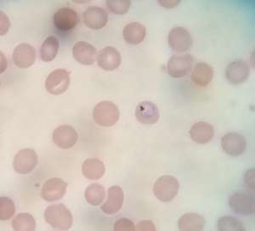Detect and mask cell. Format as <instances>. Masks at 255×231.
<instances>
[{"label": "cell", "instance_id": "1", "mask_svg": "<svg viewBox=\"0 0 255 231\" xmlns=\"http://www.w3.org/2000/svg\"><path fill=\"white\" fill-rule=\"evenodd\" d=\"M44 220L53 228L67 231L72 228L73 217L69 209L63 204L50 205L44 211Z\"/></svg>", "mask_w": 255, "mask_h": 231}, {"label": "cell", "instance_id": "2", "mask_svg": "<svg viewBox=\"0 0 255 231\" xmlns=\"http://www.w3.org/2000/svg\"><path fill=\"white\" fill-rule=\"evenodd\" d=\"M120 113L116 104L110 101H102L97 103L93 109L95 122L102 127H110L119 120Z\"/></svg>", "mask_w": 255, "mask_h": 231}, {"label": "cell", "instance_id": "3", "mask_svg": "<svg viewBox=\"0 0 255 231\" xmlns=\"http://www.w3.org/2000/svg\"><path fill=\"white\" fill-rule=\"evenodd\" d=\"M180 189V184L176 178L171 175H163L155 182L153 185L154 196L160 202H169L177 196Z\"/></svg>", "mask_w": 255, "mask_h": 231}, {"label": "cell", "instance_id": "4", "mask_svg": "<svg viewBox=\"0 0 255 231\" xmlns=\"http://www.w3.org/2000/svg\"><path fill=\"white\" fill-rule=\"evenodd\" d=\"M38 164V155L31 148L19 150L13 161V167L19 174H27L33 171Z\"/></svg>", "mask_w": 255, "mask_h": 231}, {"label": "cell", "instance_id": "5", "mask_svg": "<svg viewBox=\"0 0 255 231\" xmlns=\"http://www.w3.org/2000/svg\"><path fill=\"white\" fill-rule=\"evenodd\" d=\"M229 205L234 213L242 216H250L255 214V198L250 193L236 192L231 196Z\"/></svg>", "mask_w": 255, "mask_h": 231}, {"label": "cell", "instance_id": "6", "mask_svg": "<svg viewBox=\"0 0 255 231\" xmlns=\"http://www.w3.org/2000/svg\"><path fill=\"white\" fill-rule=\"evenodd\" d=\"M168 41L172 50L176 52H185L192 45V37L188 30L183 26H174L168 32Z\"/></svg>", "mask_w": 255, "mask_h": 231}, {"label": "cell", "instance_id": "7", "mask_svg": "<svg viewBox=\"0 0 255 231\" xmlns=\"http://www.w3.org/2000/svg\"><path fill=\"white\" fill-rule=\"evenodd\" d=\"M70 85V74L66 69H55L45 80V88L49 93L61 95L67 91Z\"/></svg>", "mask_w": 255, "mask_h": 231}, {"label": "cell", "instance_id": "8", "mask_svg": "<svg viewBox=\"0 0 255 231\" xmlns=\"http://www.w3.org/2000/svg\"><path fill=\"white\" fill-rule=\"evenodd\" d=\"M193 65V57L189 54L174 55L168 60L167 64L168 73L172 78L180 79L186 76Z\"/></svg>", "mask_w": 255, "mask_h": 231}, {"label": "cell", "instance_id": "9", "mask_svg": "<svg viewBox=\"0 0 255 231\" xmlns=\"http://www.w3.org/2000/svg\"><path fill=\"white\" fill-rule=\"evenodd\" d=\"M79 18L76 10L70 7H61L53 15V22L55 27L62 32L74 29Z\"/></svg>", "mask_w": 255, "mask_h": 231}, {"label": "cell", "instance_id": "10", "mask_svg": "<svg viewBox=\"0 0 255 231\" xmlns=\"http://www.w3.org/2000/svg\"><path fill=\"white\" fill-rule=\"evenodd\" d=\"M67 184L57 178L49 179L41 189V196L46 202H56L63 198L67 192Z\"/></svg>", "mask_w": 255, "mask_h": 231}, {"label": "cell", "instance_id": "11", "mask_svg": "<svg viewBox=\"0 0 255 231\" xmlns=\"http://www.w3.org/2000/svg\"><path fill=\"white\" fill-rule=\"evenodd\" d=\"M221 144L224 152L231 156H239L246 150V138L237 132H230L225 135L221 138Z\"/></svg>", "mask_w": 255, "mask_h": 231}, {"label": "cell", "instance_id": "12", "mask_svg": "<svg viewBox=\"0 0 255 231\" xmlns=\"http://www.w3.org/2000/svg\"><path fill=\"white\" fill-rule=\"evenodd\" d=\"M84 24L90 29H102L108 21V12L99 6H90L82 15Z\"/></svg>", "mask_w": 255, "mask_h": 231}, {"label": "cell", "instance_id": "13", "mask_svg": "<svg viewBox=\"0 0 255 231\" xmlns=\"http://www.w3.org/2000/svg\"><path fill=\"white\" fill-rule=\"evenodd\" d=\"M96 62L103 70H116L121 65L122 57L116 48L107 46L99 51L96 56Z\"/></svg>", "mask_w": 255, "mask_h": 231}, {"label": "cell", "instance_id": "14", "mask_svg": "<svg viewBox=\"0 0 255 231\" xmlns=\"http://www.w3.org/2000/svg\"><path fill=\"white\" fill-rule=\"evenodd\" d=\"M79 139V134L75 129L69 125H62L55 128L53 132V141L61 149H71Z\"/></svg>", "mask_w": 255, "mask_h": 231}, {"label": "cell", "instance_id": "15", "mask_svg": "<svg viewBox=\"0 0 255 231\" xmlns=\"http://www.w3.org/2000/svg\"><path fill=\"white\" fill-rule=\"evenodd\" d=\"M250 74V66L243 59L233 61L226 67V79L232 85L243 84L249 79Z\"/></svg>", "mask_w": 255, "mask_h": 231}, {"label": "cell", "instance_id": "16", "mask_svg": "<svg viewBox=\"0 0 255 231\" xmlns=\"http://www.w3.org/2000/svg\"><path fill=\"white\" fill-rule=\"evenodd\" d=\"M12 59L16 67L27 68L34 63L36 51L31 44L21 43L15 47V50L13 51Z\"/></svg>", "mask_w": 255, "mask_h": 231}, {"label": "cell", "instance_id": "17", "mask_svg": "<svg viewBox=\"0 0 255 231\" xmlns=\"http://www.w3.org/2000/svg\"><path fill=\"white\" fill-rule=\"evenodd\" d=\"M135 116L138 121L143 125H153L159 120V110L153 103L143 101L136 106Z\"/></svg>", "mask_w": 255, "mask_h": 231}, {"label": "cell", "instance_id": "18", "mask_svg": "<svg viewBox=\"0 0 255 231\" xmlns=\"http://www.w3.org/2000/svg\"><path fill=\"white\" fill-rule=\"evenodd\" d=\"M125 200V195L120 186H112L108 190L107 201L102 206V210L105 214L113 215L121 210Z\"/></svg>", "mask_w": 255, "mask_h": 231}, {"label": "cell", "instance_id": "19", "mask_svg": "<svg viewBox=\"0 0 255 231\" xmlns=\"http://www.w3.org/2000/svg\"><path fill=\"white\" fill-rule=\"evenodd\" d=\"M73 57L77 62L84 65H92L96 62V47L87 42H76L73 47Z\"/></svg>", "mask_w": 255, "mask_h": 231}, {"label": "cell", "instance_id": "20", "mask_svg": "<svg viewBox=\"0 0 255 231\" xmlns=\"http://www.w3.org/2000/svg\"><path fill=\"white\" fill-rule=\"evenodd\" d=\"M189 133L191 140L196 144H206L214 138L215 129L210 124L199 121L191 126Z\"/></svg>", "mask_w": 255, "mask_h": 231}, {"label": "cell", "instance_id": "21", "mask_svg": "<svg viewBox=\"0 0 255 231\" xmlns=\"http://www.w3.org/2000/svg\"><path fill=\"white\" fill-rule=\"evenodd\" d=\"M146 34L145 26L143 24L133 21L125 25L123 30V36L125 41L130 44H139L145 39Z\"/></svg>", "mask_w": 255, "mask_h": 231}, {"label": "cell", "instance_id": "22", "mask_svg": "<svg viewBox=\"0 0 255 231\" xmlns=\"http://www.w3.org/2000/svg\"><path fill=\"white\" fill-rule=\"evenodd\" d=\"M214 76V68L205 62H199L191 73V80L199 87H206Z\"/></svg>", "mask_w": 255, "mask_h": 231}, {"label": "cell", "instance_id": "23", "mask_svg": "<svg viewBox=\"0 0 255 231\" xmlns=\"http://www.w3.org/2000/svg\"><path fill=\"white\" fill-rule=\"evenodd\" d=\"M106 172L103 161L100 159L89 158L85 160L82 166V173L86 179L90 180H99L102 179Z\"/></svg>", "mask_w": 255, "mask_h": 231}, {"label": "cell", "instance_id": "24", "mask_svg": "<svg viewBox=\"0 0 255 231\" xmlns=\"http://www.w3.org/2000/svg\"><path fill=\"white\" fill-rule=\"evenodd\" d=\"M204 226V218L197 214H184L178 221V227L181 231H201Z\"/></svg>", "mask_w": 255, "mask_h": 231}, {"label": "cell", "instance_id": "25", "mask_svg": "<svg viewBox=\"0 0 255 231\" xmlns=\"http://www.w3.org/2000/svg\"><path fill=\"white\" fill-rule=\"evenodd\" d=\"M59 50V40L55 36L47 37L40 48V58L44 62H51L57 55Z\"/></svg>", "mask_w": 255, "mask_h": 231}, {"label": "cell", "instance_id": "26", "mask_svg": "<svg viewBox=\"0 0 255 231\" xmlns=\"http://www.w3.org/2000/svg\"><path fill=\"white\" fill-rule=\"evenodd\" d=\"M84 197L90 205L97 207L101 205L106 197V190L102 185L97 183L89 185L85 192Z\"/></svg>", "mask_w": 255, "mask_h": 231}, {"label": "cell", "instance_id": "27", "mask_svg": "<svg viewBox=\"0 0 255 231\" xmlns=\"http://www.w3.org/2000/svg\"><path fill=\"white\" fill-rule=\"evenodd\" d=\"M12 227L15 231H33L36 229V222L31 214L21 213L12 220Z\"/></svg>", "mask_w": 255, "mask_h": 231}, {"label": "cell", "instance_id": "28", "mask_svg": "<svg viewBox=\"0 0 255 231\" xmlns=\"http://www.w3.org/2000/svg\"><path fill=\"white\" fill-rule=\"evenodd\" d=\"M218 230L220 231H244V223L235 217L224 216L218 221Z\"/></svg>", "mask_w": 255, "mask_h": 231}, {"label": "cell", "instance_id": "29", "mask_svg": "<svg viewBox=\"0 0 255 231\" xmlns=\"http://www.w3.org/2000/svg\"><path fill=\"white\" fill-rule=\"evenodd\" d=\"M15 206L14 202L9 197L1 196L0 198V220L2 221L9 220L14 216Z\"/></svg>", "mask_w": 255, "mask_h": 231}, {"label": "cell", "instance_id": "30", "mask_svg": "<svg viewBox=\"0 0 255 231\" xmlns=\"http://www.w3.org/2000/svg\"><path fill=\"white\" fill-rule=\"evenodd\" d=\"M131 1L129 0H108L107 6L111 11L117 15H125L129 9Z\"/></svg>", "mask_w": 255, "mask_h": 231}, {"label": "cell", "instance_id": "31", "mask_svg": "<svg viewBox=\"0 0 255 231\" xmlns=\"http://www.w3.org/2000/svg\"><path fill=\"white\" fill-rule=\"evenodd\" d=\"M113 230L115 231H136V228L133 221L128 220L126 218H123L114 224Z\"/></svg>", "mask_w": 255, "mask_h": 231}, {"label": "cell", "instance_id": "32", "mask_svg": "<svg viewBox=\"0 0 255 231\" xmlns=\"http://www.w3.org/2000/svg\"><path fill=\"white\" fill-rule=\"evenodd\" d=\"M9 26H10V21H9L8 15L5 13L1 10L0 11V33L1 35H4L6 32H8Z\"/></svg>", "mask_w": 255, "mask_h": 231}, {"label": "cell", "instance_id": "33", "mask_svg": "<svg viewBox=\"0 0 255 231\" xmlns=\"http://www.w3.org/2000/svg\"><path fill=\"white\" fill-rule=\"evenodd\" d=\"M255 168H251L247 171V173H245V178H244L246 187L253 191L255 190Z\"/></svg>", "mask_w": 255, "mask_h": 231}, {"label": "cell", "instance_id": "34", "mask_svg": "<svg viewBox=\"0 0 255 231\" xmlns=\"http://www.w3.org/2000/svg\"><path fill=\"white\" fill-rule=\"evenodd\" d=\"M136 231H155L156 227L153 222H151L150 220H142L139 221L136 225Z\"/></svg>", "mask_w": 255, "mask_h": 231}, {"label": "cell", "instance_id": "35", "mask_svg": "<svg viewBox=\"0 0 255 231\" xmlns=\"http://www.w3.org/2000/svg\"><path fill=\"white\" fill-rule=\"evenodd\" d=\"M180 3V0H158V3L166 9H172Z\"/></svg>", "mask_w": 255, "mask_h": 231}, {"label": "cell", "instance_id": "36", "mask_svg": "<svg viewBox=\"0 0 255 231\" xmlns=\"http://www.w3.org/2000/svg\"><path fill=\"white\" fill-rule=\"evenodd\" d=\"M0 58H1V63H0V67H1V73H3L6 70V68L8 67V60L6 58L2 51L0 53Z\"/></svg>", "mask_w": 255, "mask_h": 231}]
</instances>
